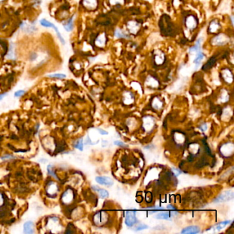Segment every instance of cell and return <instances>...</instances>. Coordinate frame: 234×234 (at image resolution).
Returning a JSON list of instances; mask_svg holds the SVG:
<instances>
[{
  "label": "cell",
  "instance_id": "cell-25",
  "mask_svg": "<svg viewBox=\"0 0 234 234\" xmlns=\"http://www.w3.org/2000/svg\"><path fill=\"white\" fill-rule=\"evenodd\" d=\"M75 148H78L80 151H83V139H79L78 142H76V144H75Z\"/></svg>",
  "mask_w": 234,
  "mask_h": 234
},
{
  "label": "cell",
  "instance_id": "cell-30",
  "mask_svg": "<svg viewBox=\"0 0 234 234\" xmlns=\"http://www.w3.org/2000/svg\"><path fill=\"white\" fill-rule=\"evenodd\" d=\"M173 171L176 172H174L175 176H178V175L180 174L181 173V170H180L179 169H176V168H174V169H173Z\"/></svg>",
  "mask_w": 234,
  "mask_h": 234
},
{
  "label": "cell",
  "instance_id": "cell-1",
  "mask_svg": "<svg viewBox=\"0 0 234 234\" xmlns=\"http://www.w3.org/2000/svg\"><path fill=\"white\" fill-rule=\"evenodd\" d=\"M229 39L227 35L224 34H219L214 37L212 40V44L213 45H224L229 42Z\"/></svg>",
  "mask_w": 234,
  "mask_h": 234
},
{
  "label": "cell",
  "instance_id": "cell-12",
  "mask_svg": "<svg viewBox=\"0 0 234 234\" xmlns=\"http://www.w3.org/2000/svg\"><path fill=\"white\" fill-rule=\"evenodd\" d=\"M200 232V228L197 226H189L184 228L181 231V233L185 234H196Z\"/></svg>",
  "mask_w": 234,
  "mask_h": 234
},
{
  "label": "cell",
  "instance_id": "cell-6",
  "mask_svg": "<svg viewBox=\"0 0 234 234\" xmlns=\"http://www.w3.org/2000/svg\"><path fill=\"white\" fill-rule=\"evenodd\" d=\"M97 183L101 185H104L107 187H111L113 185V181L109 177H97L95 178Z\"/></svg>",
  "mask_w": 234,
  "mask_h": 234
},
{
  "label": "cell",
  "instance_id": "cell-11",
  "mask_svg": "<svg viewBox=\"0 0 234 234\" xmlns=\"http://www.w3.org/2000/svg\"><path fill=\"white\" fill-rule=\"evenodd\" d=\"M106 42H107L106 35H105L104 33H102L98 35L96 39H95V43L98 47L102 48V47H104L105 45Z\"/></svg>",
  "mask_w": 234,
  "mask_h": 234
},
{
  "label": "cell",
  "instance_id": "cell-33",
  "mask_svg": "<svg viewBox=\"0 0 234 234\" xmlns=\"http://www.w3.org/2000/svg\"><path fill=\"white\" fill-rule=\"evenodd\" d=\"M200 128H201V129H202V130L205 131V130H206V129H207V126H206L205 124H203V125H201Z\"/></svg>",
  "mask_w": 234,
  "mask_h": 234
},
{
  "label": "cell",
  "instance_id": "cell-31",
  "mask_svg": "<svg viewBox=\"0 0 234 234\" xmlns=\"http://www.w3.org/2000/svg\"><path fill=\"white\" fill-rule=\"evenodd\" d=\"M98 131H99V133H100L101 135H107V134H108V132L105 131V130H104L100 129V128H98Z\"/></svg>",
  "mask_w": 234,
  "mask_h": 234
},
{
  "label": "cell",
  "instance_id": "cell-4",
  "mask_svg": "<svg viewBox=\"0 0 234 234\" xmlns=\"http://www.w3.org/2000/svg\"><path fill=\"white\" fill-rule=\"evenodd\" d=\"M234 198V194L233 191H226L223 194L218 196L214 200V203H221L225 202V201L230 200Z\"/></svg>",
  "mask_w": 234,
  "mask_h": 234
},
{
  "label": "cell",
  "instance_id": "cell-2",
  "mask_svg": "<svg viewBox=\"0 0 234 234\" xmlns=\"http://www.w3.org/2000/svg\"><path fill=\"white\" fill-rule=\"evenodd\" d=\"M137 222V219L136 218V212L135 211H129L126 212V220L125 223L126 226L128 227H131Z\"/></svg>",
  "mask_w": 234,
  "mask_h": 234
},
{
  "label": "cell",
  "instance_id": "cell-23",
  "mask_svg": "<svg viewBox=\"0 0 234 234\" xmlns=\"http://www.w3.org/2000/svg\"><path fill=\"white\" fill-rule=\"evenodd\" d=\"M49 78H57V79H63L66 78V75L64 74H60V73H57V74H50L48 76Z\"/></svg>",
  "mask_w": 234,
  "mask_h": 234
},
{
  "label": "cell",
  "instance_id": "cell-13",
  "mask_svg": "<svg viewBox=\"0 0 234 234\" xmlns=\"http://www.w3.org/2000/svg\"><path fill=\"white\" fill-rule=\"evenodd\" d=\"M222 75L224 80L227 83H231L233 80V75L229 69H224L222 71Z\"/></svg>",
  "mask_w": 234,
  "mask_h": 234
},
{
  "label": "cell",
  "instance_id": "cell-10",
  "mask_svg": "<svg viewBox=\"0 0 234 234\" xmlns=\"http://www.w3.org/2000/svg\"><path fill=\"white\" fill-rule=\"evenodd\" d=\"M154 60L156 65L163 64L165 60L164 54L161 51H156L154 54Z\"/></svg>",
  "mask_w": 234,
  "mask_h": 234
},
{
  "label": "cell",
  "instance_id": "cell-8",
  "mask_svg": "<svg viewBox=\"0 0 234 234\" xmlns=\"http://www.w3.org/2000/svg\"><path fill=\"white\" fill-rule=\"evenodd\" d=\"M83 5L88 10H94L98 6V0H83Z\"/></svg>",
  "mask_w": 234,
  "mask_h": 234
},
{
  "label": "cell",
  "instance_id": "cell-5",
  "mask_svg": "<svg viewBox=\"0 0 234 234\" xmlns=\"http://www.w3.org/2000/svg\"><path fill=\"white\" fill-rule=\"evenodd\" d=\"M186 25L189 30L195 29L197 26L198 22L196 18L193 15H189L186 19Z\"/></svg>",
  "mask_w": 234,
  "mask_h": 234
},
{
  "label": "cell",
  "instance_id": "cell-15",
  "mask_svg": "<svg viewBox=\"0 0 234 234\" xmlns=\"http://www.w3.org/2000/svg\"><path fill=\"white\" fill-rule=\"evenodd\" d=\"M231 222V221H226L221 222V223L217 224H216V225H214V227H213L212 229L213 230H214L215 231H221L223 228L225 227L227 225H228V224H230Z\"/></svg>",
  "mask_w": 234,
  "mask_h": 234
},
{
  "label": "cell",
  "instance_id": "cell-18",
  "mask_svg": "<svg viewBox=\"0 0 234 234\" xmlns=\"http://www.w3.org/2000/svg\"><path fill=\"white\" fill-rule=\"evenodd\" d=\"M156 219H161V220H169L170 221V218L172 217L171 213H168V212H162L158 214L155 216Z\"/></svg>",
  "mask_w": 234,
  "mask_h": 234
},
{
  "label": "cell",
  "instance_id": "cell-22",
  "mask_svg": "<svg viewBox=\"0 0 234 234\" xmlns=\"http://www.w3.org/2000/svg\"><path fill=\"white\" fill-rule=\"evenodd\" d=\"M71 193L72 192L70 191H67V192L66 191L64 194H63V196H62L63 202H64V203H68V202H69V198H72V195H70V196H69V194H71Z\"/></svg>",
  "mask_w": 234,
  "mask_h": 234
},
{
  "label": "cell",
  "instance_id": "cell-3",
  "mask_svg": "<svg viewBox=\"0 0 234 234\" xmlns=\"http://www.w3.org/2000/svg\"><path fill=\"white\" fill-rule=\"evenodd\" d=\"M162 20L163 22L160 23V24H162V25H161L162 32L164 34H170L173 31V29H174L173 28V25L170 22L169 18H162Z\"/></svg>",
  "mask_w": 234,
  "mask_h": 234
},
{
  "label": "cell",
  "instance_id": "cell-19",
  "mask_svg": "<svg viewBox=\"0 0 234 234\" xmlns=\"http://www.w3.org/2000/svg\"><path fill=\"white\" fill-rule=\"evenodd\" d=\"M39 23H40L41 26L44 28H53L54 25L53 23L49 22L48 20L45 19H41L39 21Z\"/></svg>",
  "mask_w": 234,
  "mask_h": 234
},
{
  "label": "cell",
  "instance_id": "cell-7",
  "mask_svg": "<svg viewBox=\"0 0 234 234\" xmlns=\"http://www.w3.org/2000/svg\"><path fill=\"white\" fill-rule=\"evenodd\" d=\"M127 28L130 33L135 34L139 31L140 28V25L139 23L135 22V21H130V22L127 23Z\"/></svg>",
  "mask_w": 234,
  "mask_h": 234
},
{
  "label": "cell",
  "instance_id": "cell-26",
  "mask_svg": "<svg viewBox=\"0 0 234 234\" xmlns=\"http://www.w3.org/2000/svg\"><path fill=\"white\" fill-rule=\"evenodd\" d=\"M147 228H148V226L146 225V224H139L135 228V231H142L144 230V229H146Z\"/></svg>",
  "mask_w": 234,
  "mask_h": 234
},
{
  "label": "cell",
  "instance_id": "cell-28",
  "mask_svg": "<svg viewBox=\"0 0 234 234\" xmlns=\"http://www.w3.org/2000/svg\"><path fill=\"white\" fill-rule=\"evenodd\" d=\"M114 144L116 145V146H121V147H127V145H126L124 143L121 142L120 141H116L114 142Z\"/></svg>",
  "mask_w": 234,
  "mask_h": 234
},
{
  "label": "cell",
  "instance_id": "cell-35",
  "mask_svg": "<svg viewBox=\"0 0 234 234\" xmlns=\"http://www.w3.org/2000/svg\"><path fill=\"white\" fill-rule=\"evenodd\" d=\"M5 1H6V0H0V3H2V2Z\"/></svg>",
  "mask_w": 234,
  "mask_h": 234
},
{
  "label": "cell",
  "instance_id": "cell-34",
  "mask_svg": "<svg viewBox=\"0 0 234 234\" xmlns=\"http://www.w3.org/2000/svg\"><path fill=\"white\" fill-rule=\"evenodd\" d=\"M7 93H2V94H0V100H2L4 98V97L6 95Z\"/></svg>",
  "mask_w": 234,
  "mask_h": 234
},
{
  "label": "cell",
  "instance_id": "cell-32",
  "mask_svg": "<svg viewBox=\"0 0 234 234\" xmlns=\"http://www.w3.org/2000/svg\"><path fill=\"white\" fill-rule=\"evenodd\" d=\"M167 209H171V210H175V207H173L172 205H168L167 206Z\"/></svg>",
  "mask_w": 234,
  "mask_h": 234
},
{
  "label": "cell",
  "instance_id": "cell-27",
  "mask_svg": "<svg viewBox=\"0 0 234 234\" xmlns=\"http://www.w3.org/2000/svg\"><path fill=\"white\" fill-rule=\"evenodd\" d=\"M25 93V91L23 90H19L17 92H16L15 93V97H20L23 95Z\"/></svg>",
  "mask_w": 234,
  "mask_h": 234
},
{
  "label": "cell",
  "instance_id": "cell-17",
  "mask_svg": "<svg viewBox=\"0 0 234 234\" xmlns=\"http://www.w3.org/2000/svg\"><path fill=\"white\" fill-rule=\"evenodd\" d=\"M92 188L94 189L95 191H97L99 193L100 196L102 198H105L108 197L109 196V192L106 190V189L99 188L98 187H96V186H93V187H92Z\"/></svg>",
  "mask_w": 234,
  "mask_h": 234
},
{
  "label": "cell",
  "instance_id": "cell-14",
  "mask_svg": "<svg viewBox=\"0 0 234 234\" xmlns=\"http://www.w3.org/2000/svg\"><path fill=\"white\" fill-rule=\"evenodd\" d=\"M63 28L67 32H71L74 28V17H72L63 24Z\"/></svg>",
  "mask_w": 234,
  "mask_h": 234
},
{
  "label": "cell",
  "instance_id": "cell-20",
  "mask_svg": "<svg viewBox=\"0 0 234 234\" xmlns=\"http://www.w3.org/2000/svg\"><path fill=\"white\" fill-rule=\"evenodd\" d=\"M216 62V57H212L210 59L208 60L207 63L203 66V70H207L209 69V68H211L212 67H213L215 63Z\"/></svg>",
  "mask_w": 234,
  "mask_h": 234
},
{
  "label": "cell",
  "instance_id": "cell-24",
  "mask_svg": "<svg viewBox=\"0 0 234 234\" xmlns=\"http://www.w3.org/2000/svg\"><path fill=\"white\" fill-rule=\"evenodd\" d=\"M115 35H116V37H118V38H127L128 37L127 35H126L125 33H124V32L120 29H118L116 30V32H115Z\"/></svg>",
  "mask_w": 234,
  "mask_h": 234
},
{
  "label": "cell",
  "instance_id": "cell-29",
  "mask_svg": "<svg viewBox=\"0 0 234 234\" xmlns=\"http://www.w3.org/2000/svg\"><path fill=\"white\" fill-rule=\"evenodd\" d=\"M111 3L112 4H122L123 3V0H111Z\"/></svg>",
  "mask_w": 234,
  "mask_h": 234
},
{
  "label": "cell",
  "instance_id": "cell-16",
  "mask_svg": "<svg viewBox=\"0 0 234 234\" xmlns=\"http://www.w3.org/2000/svg\"><path fill=\"white\" fill-rule=\"evenodd\" d=\"M220 29V24L216 20L212 21L210 23L209 30L211 33H216V32Z\"/></svg>",
  "mask_w": 234,
  "mask_h": 234
},
{
  "label": "cell",
  "instance_id": "cell-21",
  "mask_svg": "<svg viewBox=\"0 0 234 234\" xmlns=\"http://www.w3.org/2000/svg\"><path fill=\"white\" fill-rule=\"evenodd\" d=\"M204 57H205L204 54H203V52H201V51H200V52L197 54V56H196L195 59H194V63L196 65H199L200 63L203 60Z\"/></svg>",
  "mask_w": 234,
  "mask_h": 234
},
{
  "label": "cell",
  "instance_id": "cell-9",
  "mask_svg": "<svg viewBox=\"0 0 234 234\" xmlns=\"http://www.w3.org/2000/svg\"><path fill=\"white\" fill-rule=\"evenodd\" d=\"M34 232V224L33 222L27 221L23 224V233L32 234Z\"/></svg>",
  "mask_w": 234,
  "mask_h": 234
}]
</instances>
